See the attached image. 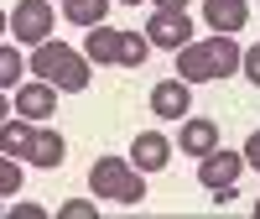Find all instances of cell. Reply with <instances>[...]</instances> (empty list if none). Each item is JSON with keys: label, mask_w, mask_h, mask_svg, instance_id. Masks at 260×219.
<instances>
[{"label": "cell", "mask_w": 260, "mask_h": 219, "mask_svg": "<svg viewBox=\"0 0 260 219\" xmlns=\"http://www.w3.org/2000/svg\"><path fill=\"white\" fill-rule=\"evenodd\" d=\"M240 63H245V47H240L229 32H213V37H203V42L177 47V78H187V84H213V78L240 73Z\"/></svg>", "instance_id": "obj_1"}, {"label": "cell", "mask_w": 260, "mask_h": 219, "mask_svg": "<svg viewBox=\"0 0 260 219\" xmlns=\"http://www.w3.org/2000/svg\"><path fill=\"white\" fill-rule=\"evenodd\" d=\"M31 73L37 78H47L57 84L62 94H78V89H89V52H73V47H62L57 37H47L42 47H31Z\"/></svg>", "instance_id": "obj_2"}, {"label": "cell", "mask_w": 260, "mask_h": 219, "mask_svg": "<svg viewBox=\"0 0 260 219\" xmlns=\"http://www.w3.org/2000/svg\"><path fill=\"white\" fill-rule=\"evenodd\" d=\"M89 193L110 199V204H141L146 199V172L125 157H99L89 167Z\"/></svg>", "instance_id": "obj_3"}, {"label": "cell", "mask_w": 260, "mask_h": 219, "mask_svg": "<svg viewBox=\"0 0 260 219\" xmlns=\"http://www.w3.org/2000/svg\"><path fill=\"white\" fill-rule=\"evenodd\" d=\"M52 26H57L52 0H16L11 6V37L21 47H42V42L52 37Z\"/></svg>", "instance_id": "obj_4"}, {"label": "cell", "mask_w": 260, "mask_h": 219, "mask_svg": "<svg viewBox=\"0 0 260 219\" xmlns=\"http://www.w3.org/2000/svg\"><path fill=\"white\" fill-rule=\"evenodd\" d=\"M245 151H224V146H213L208 157H198V183L208 193H224V188H240V172H245Z\"/></svg>", "instance_id": "obj_5"}, {"label": "cell", "mask_w": 260, "mask_h": 219, "mask_svg": "<svg viewBox=\"0 0 260 219\" xmlns=\"http://www.w3.org/2000/svg\"><path fill=\"white\" fill-rule=\"evenodd\" d=\"M187 32H192V16H187V11H151V21H146L151 47H167V52L187 47V42H192Z\"/></svg>", "instance_id": "obj_6"}, {"label": "cell", "mask_w": 260, "mask_h": 219, "mask_svg": "<svg viewBox=\"0 0 260 219\" xmlns=\"http://www.w3.org/2000/svg\"><path fill=\"white\" fill-rule=\"evenodd\" d=\"M151 115H161V120H187V115H192V84H187V78H161V84H151Z\"/></svg>", "instance_id": "obj_7"}, {"label": "cell", "mask_w": 260, "mask_h": 219, "mask_svg": "<svg viewBox=\"0 0 260 219\" xmlns=\"http://www.w3.org/2000/svg\"><path fill=\"white\" fill-rule=\"evenodd\" d=\"M172 146H177V141L161 136V130H141V136L130 141V162H136L146 178H151V172H161V167L172 162Z\"/></svg>", "instance_id": "obj_8"}, {"label": "cell", "mask_w": 260, "mask_h": 219, "mask_svg": "<svg viewBox=\"0 0 260 219\" xmlns=\"http://www.w3.org/2000/svg\"><path fill=\"white\" fill-rule=\"evenodd\" d=\"M57 110V84H47V78H31V84H21L16 89V115H26V120H47Z\"/></svg>", "instance_id": "obj_9"}, {"label": "cell", "mask_w": 260, "mask_h": 219, "mask_svg": "<svg viewBox=\"0 0 260 219\" xmlns=\"http://www.w3.org/2000/svg\"><path fill=\"white\" fill-rule=\"evenodd\" d=\"M182 130H177V151H187V157H208L213 146H219V125L213 120H203V115H187V120H177Z\"/></svg>", "instance_id": "obj_10"}, {"label": "cell", "mask_w": 260, "mask_h": 219, "mask_svg": "<svg viewBox=\"0 0 260 219\" xmlns=\"http://www.w3.org/2000/svg\"><path fill=\"white\" fill-rule=\"evenodd\" d=\"M203 21L213 32H245V21H250V0H203Z\"/></svg>", "instance_id": "obj_11"}, {"label": "cell", "mask_w": 260, "mask_h": 219, "mask_svg": "<svg viewBox=\"0 0 260 219\" xmlns=\"http://www.w3.org/2000/svg\"><path fill=\"white\" fill-rule=\"evenodd\" d=\"M120 42H125V26L99 21V26H89V37H83V52H89V63H120Z\"/></svg>", "instance_id": "obj_12"}, {"label": "cell", "mask_w": 260, "mask_h": 219, "mask_svg": "<svg viewBox=\"0 0 260 219\" xmlns=\"http://www.w3.org/2000/svg\"><path fill=\"white\" fill-rule=\"evenodd\" d=\"M62 157H68V141H62V130H52L47 120L37 125V141L26 151V162L31 167H62Z\"/></svg>", "instance_id": "obj_13"}, {"label": "cell", "mask_w": 260, "mask_h": 219, "mask_svg": "<svg viewBox=\"0 0 260 219\" xmlns=\"http://www.w3.org/2000/svg\"><path fill=\"white\" fill-rule=\"evenodd\" d=\"M31 141H37V120L11 115L6 125H0V151H6V157H26V151H31Z\"/></svg>", "instance_id": "obj_14"}, {"label": "cell", "mask_w": 260, "mask_h": 219, "mask_svg": "<svg viewBox=\"0 0 260 219\" xmlns=\"http://www.w3.org/2000/svg\"><path fill=\"white\" fill-rule=\"evenodd\" d=\"M62 16H68L73 26H99V21L110 16V0H62Z\"/></svg>", "instance_id": "obj_15"}, {"label": "cell", "mask_w": 260, "mask_h": 219, "mask_svg": "<svg viewBox=\"0 0 260 219\" xmlns=\"http://www.w3.org/2000/svg\"><path fill=\"white\" fill-rule=\"evenodd\" d=\"M21 73H31V63H21V42H0V89H21Z\"/></svg>", "instance_id": "obj_16"}, {"label": "cell", "mask_w": 260, "mask_h": 219, "mask_svg": "<svg viewBox=\"0 0 260 219\" xmlns=\"http://www.w3.org/2000/svg\"><path fill=\"white\" fill-rule=\"evenodd\" d=\"M146 52H151V37L146 32H125V42H120V68H141Z\"/></svg>", "instance_id": "obj_17"}, {"label": "cell", "mask_w": 260, "mask_h": 219, "mask_svg": "<svg viewBox=\"0 0 260 219\" xmlns=\"http://www.w3.org/2000/svg\"><path fill=\"white\" fill-rule=\"evenodd\" d=\"M11 193H21V162L0 151V199H11Z\"/></svg>", "instance_id": "obj_18"}, {"label": "cell", "mask_w": 260, "mask_h": 219, "mask_svg": "<svg viewBox=\"0 0 260 219\" xmlns=\"http://www.w3.org/2000/svg\"><path fill=\"white\" fill-rule=\"evenodd\" d=\"M94 214H99L94 199H68V204L57 209V219H94Z\"/></svg>", "instance_id": "obj_19"}, {"label": "cell", "mask_w": 260, "mask_h": 219, "mask_svg": "<svg viewBox=\"0 0 260 219\" xmlns=\"http://www.w3.org/2000/svg\"><path fill=\"white\" fill-rule=\"evenodd\" d=\"M240 73L255 84V89H260V42H255V47H245V63H240Z\"/></svg>", "instance_id": "obj_20"}, {"label": "cell", "mask_w": 260, "mask_h": 219, "mask_svg": "<svg viewBox=\"0 0 260 219\" xmlns=\"http://www.w3.org/2000/svg\"><path fill=\"white\" fill-rule=\"evenodd\" d=\"M0 214H11V219H42L47 209H42V204H0Z\"/></svg>", "instance_id": "obj_21"}, {"label": "cell", "mask_w": 260, "mask_h": 219, "mask_svg": "<svg viewBox=\"0 0 260 219\" xmlns=\"http://www.w3.org/2000/svg\"><path fill=\"white\" fill-rule=\"evenodd\" d=\"M240 151H245V162H250V167H255V172H260V125H255V130H250V141H245V146H240Z\"/></svg>", "instance_id": "obj_22"}, {"label": "cell", "mask_w": 260, "mask_h": 219, "mask_svg": "<svg viewBox=\"0 0 260 219\" xmlns=\"http://www.w3.org/2000/svg\"><path fill=\"white\" fill-rule=\"evenodd\" d=\"M11 115H16V104H6V89H0V125H6Z\"/></svg>", "instance_id": "obj_23"}, {"label": "cell", "mask_w": 260, "mask_h": 219, "mask_svg": "<svg viewBox=\"0 0 260 219\" xmlns=\"http://www.w3.org/2000/svg\"><path fill=\"white\" fill-rule=\"evenodd\" d=\"M156 11H187V0H156Z\"/></svg>", "instance_id": "obj_24"}, {"label": "cell", "mask_w": 260, "mask_h": 219, "mask_svg": "<svg viewBox=\"0 0 260 219\" xmlns=\"http://www.w3.org/2000/svg\"><path fill=\"white\" fill-rule=\"evenodd\" d=\"M11 32V11H0V37H6Z\"/></svg>", "instance_id": "obj_25"}, {"label": "cell", "mask_w": 260, "mask_h": 219, "mask_svg": "<svg viewBox=\"0 0 260 219\" xmlns=\"http://www.w3.org/2000/svg\"><path fill=\"white\" fill-rule=\"evenodd\" d=\"M120 6H141V0H120Z\"/></svg>", "instance_id": "obj_26"}, {"label": "cell", "mask_w": 260, "mask_h": 219, "mask_svg": "<svg viewBox=\"0 0 260 219\" xmlns=\"http://www.w3.org/2000/svg\"><path fill=\"white\" fill-rule=\"evenodd\" d=\"M255 219H260V199H255Z\"/></svg>", "instance_id": "obj_27"}]
</instances>
